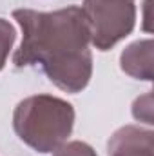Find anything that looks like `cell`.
<instances>
[{
	"mask_svg": "<svg viewBox=\"0 0 154 156\" xmlns=\"http://www.w3.org/2000/svg\"><path fill=\"white\" fill-rule=\"evenodd\" d=\"M13 18L22 29L20 47L13 55L16 67H40L58 89L83 91L93 76L91 33L82 7L56 11L15 9Z\"/></svg>",
	"mask_w": 154,
	"mask_h": 156,
	"instance_id": "1",
	"label": "cell"
},
{
	"mask_svg": "<svg viewBox=\"0 0 154 156\" xmlns=\"http://www.w3.org/2000/svg\"><path fill=\"white\" fill-rule=\"evenodd\" d=\"M75 127V107L53 94H33L13 113L16 136L37 153H53L67 142Z\"/></svg>",
	"mask_w": 154,
	"mask_h": 156,
	"instance_id": "2",
	"label": "cell"
},
{
	"mask_svg": "<svg viewBox=\"0 0 154 156\" xmlns=\"http://www.w3.org/2000/svg\"><path fill=\"white\" fill-rule=\"evenodd\" d=\"M91 44L98 51H109L129 37L136 24V0H83Z\"/></svg>",
	"mask_w": 154,
	"mask_h": 156,
	"instance_id": "3",
	"label": "cell"
},
{
	"mask_svg": "<svg viewBox=\"0 0 154 156\" xmlns=\"http://www.w3.org/2000/svg\"><path fill=\"white\" fill-rule=\"evenodd\" d=\"M109 156H154V133L138 125H123L107 142Z\"/></svg>",
	"mask_w": 154,
	"mask_h": 156,
	"instance_id": "4",
	"label": "cell"
},
{
	"mask_svg": "<svg viewBox=\"0 0 154 156\" xmlns=\"http://www.w3.org/2000/svg\"><path fill=\"white\" fill-rule=\"evenodd\" d=\"M154 62V42L151 38L136 40L131 45H127L120 55V67L125 75L151 82L154 76L152 73Z\"/></svg>",
	"mask_w": 154,
	"mask_h": 156,
	"instance_id": "5",
	"label": "cell"
},
{
	"mask_svg": "<svg viewBox=\"0 0 154 156\" xmlns=\"http://www.w3.org/2000/svg\"><path fill=\"white\" fill-rule=\"evenodd\" d=\"M15 40H16V31L13 24L5 18H0V71L7 62V56L13 49Z\"/></svg>",
	"mask_w": 154,
	"mask_h": 156,
	"instance_id": "6",
	"label": "cell"
},
{
	"mask_svg": "<svg viewBox=\"0 0 154 156\" xmlns=\"http://www.w3.org/2000/svg\"><path fill=\"white\" fill-rule=\"evenodd\" d=\"M132 116L138 122H143L147 125L154 123V109H152V93H145L143 96H138L132 104Z\"/></svg>",
	"mask_w": 154,
	"mask_h": 156,
	"instance_id": "7",
	"label": "cell"
},
{
	"mask_svg": "<svg viewBox=\"0 0 154 156\" xmlns=\"http://www.w3.org/2000/svg\"><path fill=\"white\" fill-rule=\"evenodd\" d=\"M53 156H98L96 151L85 144V142H80V140H73V142H67V144H62Z\"/></svg>",
	"mask_w": 154,
	"mask_h": 156,
	"instance_id": "8",
	"label": "cell"
}]
</instances>
